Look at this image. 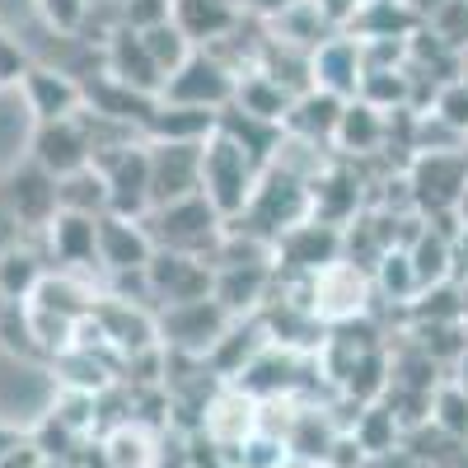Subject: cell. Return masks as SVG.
Segmentation results:
<instances>
[{
    "label": "cell",
    "instance_id": "30bf717a",
    "mask_svg": "<svg viewBox=\"0 0 468 468\" xmlns=\"http://www.w3.org/2000/svg\"><path fill=\"white\" fill-rule=\"evenodd\" d=\"M28 160L33 165H43L52 178H70V174H80L94 165V145L80 127V112L66 117V122H37L33 127V141H28Z\"/></svg>",
    "mask_w": 468,
    "mask_h": 468
},
{
    "label": "cell",
    "instance_id": "7402d4cb",
    "mask_svg": "<svg viewBox=\"0 0 468 468\" xmlns=\"http://www.w3.org/2000/svg\"><path fill=\"white\" fill-rule=\"evenodd\" d=\"M291 103H295V94H286L277 80H267L262 70L239 75V90H234V108H239V112L258 117V122L282 127V122H286V112H291ZM282 132H286V127H282Z\"/></svg>",
    "mask_w": 468,
    "mask_h": 468
},
{
    "label": "cell",
    "instance_id": "83f0119b",
    "mask_svg": "<svg viewBox=\"0 0 468 468\" xmlns=\"http://www.w3.org/2000/svg\"><path fill=\"white\" fill-rule=\"evenodd\" d=\"M0 346L15 351V356H43V346H37V337H33L28 300H5V314H0Z\"/></svg>",
    "mask_w": 468,
    "mask_h": 468
},
{
    "label": "cell",
    "instance_id": "ac0fdd59",
    "mask_svg": "<svg viewBox=\"0 0 468 468\" xmlns=\"http://www.w3.org/2000/svg\"><path fill=\"white\" fill-rule=\"evenodd\" d=\"M271 282H277V262L271 267H220L216 286H211V300L225 309L229 319H244L267 300Z\"/></svg>",
    "mask_w": 468,
    "mask_h": 468
},
{
    "label": "cell",
    "instance_id": "5b68a950",
    "mask_svg": "<svg viewBox=\"0 0 468 468\" xmlns=\"http://www.w3.org/2000/svg\"><path fill=\"white\" fill-rule=\"evenodd\" d=\"M234 319L225 314V309L216 300H192V304H174L160 314V342L174 351V356H192V361H207L216 342L225 337Z\"/></svg>",
    "mask_w": 468,
    "mask_h": 468
},
{
    "label": "cell",
    "instance_id": "6da1fadb",
    "mask_svg": "<svg viewBox=\"0 0 468 468\" xmlns=\"http://www.w3.org/2000/svg\"><path fill=\"white\" fill-rule=\"evenodd\" d=\"M258 178H262V169H258L229 136L216 132V136L202 145V197L211 202V211H216L225 225H234V220L249 211L253 192H258Z\"/></svg>",
    "mask_w": 468,
    "mask_h": 468
},
{
    "label": "cell",
    "instance_id": "277c9868",
    "mask_svg": "<svg viewBox=\"0 0 468 468\" xmlns=\"http://www.w3.org/2000/svg\"><path fill=\"white\" fill-rule=\"evenodd\" d=\"M234 90H239V70L229 61H220L216 52H192L169 80H165V103H183V108H229Z\"/></svg>",
    "mask_w": 468,
    "mask_h": 468
},
{
    "label": "cell",
    "instance_id": "603a6c76",
    "mask_svg": "<svg viewBox=\"0 0 468 468\" xmlns=\"http://www.w3.org/2000/svg\"><path fill=\"white\" fill-rule=\"evenodd\" d=\"M384 132H388L384 112H379V108H370V103H361V99H351V103L342 108V117H337L333 145H337V150H346V154H370V150L384 141Z\"/></svg>",
    "mask_w": 468,
    "mask_h": 468
},
{
    "label": "cell",
    "instance_id": "d6986e66",
    "mask_svg": "<svg viewBox=\"0 0 468 468\" xmlns=\"http://www.w3.org/2000/svg\"><path fill=\"white\" fill-rule=\"evenodd\" d=\"M43 234L52 244V262L57 267H99V220L57 211V220Z\"/></svg>",
    "mask_w": 468,
    "mask_h": 468
},
{
    "label": "cell",
    "instance_id": "836d02e7",
    "mask_svg": "<svg viewBox=\"0 0 468 468\" xmlns=\"http://www.w3.org/2000/svg\"><path fill=\"white\" fill-rule=\"evenodd\" d=\"M244 10H253V15H267V19H282L291 5H300V0H239Z\"/></svg>",
    "mask_w": 468,
    "mask_h": 468
},
{
    "label": "cell",
    "instance_id": "f546056e",
    "mask_svg": "<svg viewBox=\"0 0 468 468\" xmlns=\"http://www.w3.org/2000/svg\"><path fill=\"white\" fill-rule=\"evenodd\" d=\"M37 10H43L48 28L61 33V37H75L90 19V0H37Z\"/></svg>",
    "mask_w": 468,
    "mask_h": 468
},
{
    "label": "cell",
    "instance_id": "9c48e42d",
    "mask_svg": "<svg viewBox=\"0 0 468 468\" xmlns=\"http://www.w3.org/2000/svg\"><path fill=\"white\" fill-rule=\"evenodd\" d=\"M145 282H150V300H160L165 309H174V304H192V300H211L216 271L202 258L154 249V258L145 262Z\"/></svg>",
    "mask_w": 468,
    "mask_h": 468
},
{
    "label": "cell",
    "instance_id": "2e32d148",
    "mask_svg": "<svg viewBox=\"0 0 468 468\" xmlns=\"http://www.w3.org/2000/svg\"><path fill=\"white\" fill-rule=\"evenodd\" d=\"M169 19H174V28L187 37V43H207V48L220 43V37H229L234 28L244 24L239 0H174Z\"/></svg>",
    "mask_w": 468,
    "mask_h": 468
},
{
    "label": "cell",
    "instance_id": "8fae6325",
    "mask_svg": "<svg viewBox=\"0 0 468 468\" xmlns=\"http://www.w3.org/2000/svg\"><path fill=\"white\" fill-rule=\"evenodd\" d=\"M277 253L286 271H300V277H319L324 267L342 262V229L324 225V220H300L295 229H286L277 239Z\"/></svg>",
    "mask_w": 468,
    "mask_h": 468
},
{
    "label": "cell",
    "instance_id": "4316f807",
    "mask_svg": "<svg viewBox=\"0 0 468 468\" xmlns=\"http://www.w3.org/2000/svg\"><path fill=\"white\" fill-rule=\"evenodd\" d=\"M141 43H145V52L154 57V66H160L165 70V80H169V75L192 57V43H187V37L174 28V19L169 24H154V28H145L141 33Z\"/></svg>",
    "mask_w": 468,
    "mask_h": 468
},
{
    "label": "cell",
    "instance_id": "7c38bea8",
    "mask_svg": "<svg viewBox=\"0 0 468 468\" xmlns=\"http://www.w3.org/2000/svg\"><path fill=\"white\" fill-rule=\"evenodd\" d=\"M103 75H112V80H122L150 99L165 94V70L154 66V57L145 52L141 33L136 28H112L108 43H103Z\"/></svg>",
    "mask_w": 468,
    "mask_h": 468
},
{
    "label": "cell",
    "instance_id": "ffe728a7",
    "mask_svg": "<svg viewBox=\"0 0 468 468\" xmlns=\"http://www.w3.org/2000/svg\"><path fill=\"white\" fill-rule=\"evenodd\" d=\"M342 99H333V94H324V90H309V94H300L295 103H291V112H286V136H295V141H304V145H319V141H333V132H337V117H342Z\"/></svg>",
    "mask_w": 468,
    "mask_h": 468
},
{
    "label": "cell",
    "instance_id": "484cf974",
    "mask_svg": "<svg viewBox=\"0 0 468 468\" xmlns=\"http://www.w3.org/2000/svg\"><path fill=\"white\" fill-rule=\"evenodd\" d=\"M388 300H412L417 291H421V282H417V271H412V258H408V249H384V258L375 262V277H370Z\"/></svg>",
    "mask_w": 468,
    "mask_h": 468
},
{
    "label": "cell",
    "instance_id": "ba28073f",
    "mask_svg": "<svg viewBox=\"0 0 468 468\" xmlns=\"http://www.w3.org/2000/svg\"><path fill=\"white\" fill-rule=\"evenodd\" d=\"M57 183L61 178H52L43 165H19L10 178H5V187H0V207H5L19 225H24V234L33 229V234H43L52 220H57V211H61V202H57Z\"/></svg>",
    "mask_w": 468,
    "mask_h": 468
},
{
    "label": "cell",
    "instance_id": "5bb4252c",
    "mask_svg": "<svg viewBox=\"0 0 468 468\" xmlns=\"http://www.w3.org/2000/svg\"><path fill=\"white\" fill-rule=\"evenodd\" d=\"M361 43L356 37H328L324 48H314V57H309V80H314V90L351 103L361 90Z\"/></svg>",
    "mask_w": 468,
    "mask_h": 468
},
{
    "label": "cell",
    "instance_id": "7a4b0ae2",
    "mask_svg": "<svg viewBox=\"0 0 468 468\" xmlns=\"http://www.w3.org/2000/svg\"><path fill=\"white\" fill-rule=\"evenodd\" d=\"M141 229L150 234V244L160 253H187V258H211L220 234H225V220L211 211V202L202 197H187V202H174V207H154L141 216Z\"/></svg>",
    "mask_w": 468,
    "mask_h": 468
},
{
    "label": "cell",
    "instance_id": "4dcf8cb0",
    "mask_svg": "<svg viewBox=\"0 0 468 468\" xmlns=\"http://www.w3.org/2000/svg\"><path fill=\"white\" fill-rule=\"evenodd\" d=\"M436 117L459 136V132H468V85L463 80H454V85H445L441 90V99H436Z\"/></svg>",
    "mask_w": 468,
    "mask_h": 468
},
{
    "label": "cell",
    "instance_id": "1f68e13d",
    "mask_svg": "<svg viewBox=\"0 0 468 468\" xmlns=\"http://www.w3.org/2000/svg\"><path fill=\"white\" fill-rule=\"evenodd\" d=\"M309 5H314L319 10V19L328 24V28H356V19L366 15V5H370V0H309Z\"/></svg>",
    "mask_w": 468,
    "mask_h": 468
},
{
    "label": "cell",
    "instance_id": "9a60e30c",
    "mask_svg": "<svg viewBox=\"0 0 468 468\" xmlns=\"http://www.w3.org/2000/svg\"><path fill=\"white\" fill-rule=\"evenodd\" d=\"M150 258H154V244L141 229V220L99 216V267H108L112 277H122V271H145Z\"/></svg>",
    "mask_w": 468,
    "mask_h": 468
},
{
    "label": "cell",
    "instance_id": "e0dca14e",
    "mask_svg": "<svg viewBox=\"0 0 468 468\" xmlns=\"http://www.w3.org/2000/svg\"><path fill=\"white\" fill-rule=\"evenodd\" d=\"M220 112L211 108H183V103H165L154 108V117L145 122V141H165V145H207L216 136Z\"/></svg>",
    "mask_w": 468,
    "mask_h": 468
},
{
    "label": "cell",
    "instance_id": "cb8c5ba5",
    "mask_svg": "<svg viewBox=\"0 0 468 468\" xmlns=\"http://www.w3.org/2000/svg\"><path fill=\"white\" fill-rule=\"evenodd\" d=\"M57 202H61V211H70V216L99 220V216H108V183H103V174L90 165V169H80V174H70V178L57 183Z\"/></svg>",
    "mask_w": 468,
    "mask_h": 468
},
{
    "label": "cell",
    "instance_id": "e575fe53",
    "mask_svg": "<svg viewBox=\"0 0 468 468\" xmlns=\"http://www.w3.org/2000/svg\"><path fill=\"white\" fill-rule=\"evenodd\" d=\"M15 445H19V441H15V436H10V431H0V459H5V454H10V450H15Z\"/></svg>",
    "mask_w": 468,
    "mask_h": 468
},
{
    "label": "cell",
    "instance_id": "52a82bcc",
    "mask_svg": "<svg viewBox=\"0 0 468 468\" xmlns=\"http://www.w3.org/2000/svg\"><path fill=\"white\" fill-rule=\"evenodd\" d=\"M145 154H150V211L187 202L202 192V145L145 141Z\"/></svg>",
    "mask_w": 468,
    "mask_h": 468
},
{
    "label": "cell",
    "instance_id": "44dd1931",
    "mask_svg": "<svg viewBox=\"0 0 468 468\" xmlns=\"http://www.w3.org/2000/svg\"><path fill=\"white\" fill-rule=\"evenodd\" d=\"M48 253L33 244H15L10 253H0V295L5 300H33L37 286L48 282Z\"/></svg>",
    "mask_w": 468,
    "mask_h": 468
},
{
    "label": "cell",
    "instance_id": "4fadbf2b",
    "mask_svg": "<svg viewBox=\"0 0 468 468\" xmlns=\"http://www.w3.org/2000/svg\"><path fill=\"white\" fill-rule=\"evenodd\" d=\"M24 94L37 122H66L85 108V90L70 70L61 66H28L24 70Z\"/></svg>",
    "mask_w": 468,
    "mask_h": 468
},
{
    "label": "cell",
    "instance_id": "d590c367",
    "mask_svg": "<svg viewBox=\"0 0 468 468\" xmlns=\"http://www.w3.org/2000/svg\"><path fill=\"white\" fill-rule=\"evenodd\" d=\"M282 468H314V463H282Z\"/></svg>",
    "mask_w": 468,
    "mask_h": 468
},
{
    "label": "cell",
    "instance_id": "8992f818",
    "mask_svg": "<svg viewBox=\"0 0 468 468\" xmlns=\"http://www.w3.org/2000/svg\"><path fill=\"white\" fill-rule=\"evenodd\" d=\"M94 169L108 183V216L141 220L150 211V154H145V141H136L127 150H112V154H99Z\"/></svg>",
    "mask_w": 468,
    "mask_h": 468
},
{
    "label": "cell",
    "instance_id": "8d00e7d4",
    "mask_svg": "<svg viewBox=\"0 0 468 468\" xmlns=\"http://www.w3.org/2000/svg\"><path fill=\"white\" fill-rule=\"evenodd\" d=\"M0 314H5V295H0Z\"/></svg>",
    "mask_w": 468,
    "mask_h": 468
},
{
    "label": "cell",
    "instance_id": "3957f363",
    "mask_svg": "<svg viewBox=\"0 0 468 468\" xmlns=\"http://www.w3.org/2000/svg\"><path fill=\"white\" fill-rule=\"evenodd\" d=\"M370 271L361 262H333L324 267L319 277H309V314H314L324 328H342V324H356L370 304Z\"/></svg>",
    "mask_w": 468,
    "mask_h": 468
},
{
    "label": "cell",
    "instance_id": "d6a6232c",
    "mask_svg": "<svg viewBox=\"0 0 468 468\" xmlns=\"http://www.w3.org/2000/svg\"><path fill=\"white\" fill-rule=\"evenodd\" d=\"M15 244H24V225H19L5 207H0V253H10Z\"/></svg>",
    "mask_w": 468,
    "mask_h": 468
},
{
    "label": "cell",
    "instance_id": "f1b7e54d",
    "mask_svg": "<svg viewBox=\"0 0 468 468\" xmlns=\"http://www.w3.org/2000/svg\"><path fill=\"white\" fill-rule=\"evenodd\" d=\"M103 454H108L112 468H150L154 463V441L132 421V426H122V431L108 436V450Z\"/></svg>",
    "mask_w": 468,
    "mask_h": 468
},
{
    "label": "cell",
    "instance_id": "d4e9b609",
    "mask_svg": "<svg viewBox=\"0 0 468 468\" xmlns=\"http://www.w3.org/2000/svg\"><path fill=\"white\" fill-rule=\"evenodd\" d=\"M399 249H408V258H412V271H417L421 291H431V286H441V282L450 277L454 249H450V239H445L441 229L426 225V229L417 234V244H399Z\"/></svg>",
    "mask_w": 468,
    "mask_h": 468
}]
</instances>
